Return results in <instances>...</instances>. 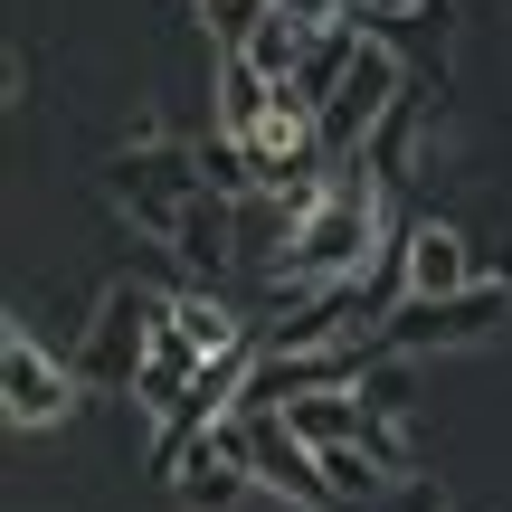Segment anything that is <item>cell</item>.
Returning a JSON list of instances; mask_svg holds the SVG:
<instances>
[{
    "instance_id": "6da1fadb",
    "label": "cell",
    "mask_w": 512,
    "mask_h": 512,
    "mask_svg": "<svg viewBox=\"0 0 512 512\" xmlns=\"http://www.w3.org/2000/svg\"><path fill=\"white\" fill-rule=\"evenodd\" d=\"M380 190H370V171L361 162H342L332 171V200H323V219L304 228L285 256H275V294H304V285H342V275H370V256H380Z\"/></svg>"
},
{
    "instance_id": "7a4b0ae2",
    "label": "cell",
    "mask_w": 512,
    "mask_h": 512,
    "mask_svg": "<svg viewBox=\"0 0 512 512\" xmlns=\"http://www.w3.org/2000/svg\"><path fill=\"white\" fill-rule=\"evenodd\" d=\"M503 332H512V275H475L465 294H399V304L380 313V332H370V342L427 361V351L503 342Z\"/></svg>"
},
{
    "instance_id": "3957f363",
    "label": "cell",
    "mask_w": 512,
    "mask_h": 512,
    "mask_svg": "<svg viewBox=\"0 0 512 512\" xmlns=\"http://www.w3.org/2000/svg\"><path fill=\"white\" fill-rule=\"evenodd\" d=\"M209 190V171H200V143H114V162H105V200L124 209L143 238H162L171 247V228H181V209Z\"/></svg>"
},
{
    "instance_id": "277c9868",
    "label": "cell",
    "mask_w": 512,
    "mask_h": 512,
    "mask_svg": "<svg viewBox=\"0 0 512 512\" xmlns=\"http://www.w3.org/2000/svg\"><path fill=\"white\" fill-rule=\"evenodd\" d=\"M162 313H171V294H152V285H133V275H114V285L95 294V313H86V342H76L86 389L133 399V380H143V351H152V332H162Z\"/></svg>"
},
{
    "instance_id": "5b68a950",
    "label": "cell",
    "mask_w": 512,
    "mask_h": 512,
    "mask_svg": "<svg viewBox=\"0 0 512 512\" xmlns=\"http://www.w3.org/2000/svg\"><path fill=\"white\" fill-rule=\"evenodd\" d=\"M76 399H86V370L57 361V351L10 313V332H0V408H10V427H29V437H38V427L76 418Z\"/></svg>"
},
{
    "instance_id": "8992f818",
    "label": "cell",
    "mask_w": 512,
    "mask_h": 512,
    "mask_svg": "<svg viewBox=\"0 0 512 512\" xmlns=\"http://www.w3.org/2000/svg\"><path fill=\"white\" fill-rule=\"evenodd\" d=\"M152 465H162V484H171L181 512H238V494H256V465H247V427L238 418L181 437L171 456H152Z\"/></svg>"
},
{
    "instance_id": "52a82bcc",
    "label": "cell",
    "mask_w": 512,
    "mask_h": 512,
    "mask_svg": "<svg viewBox=\"0 0 512 512\" xmlns=\"http://www.w3.org/2000/svg\"><path fill=\"white\" fill-rule=\"evenodd\" d=\"M399 86H408L399 48H389V29H370V48L351 57V76L332 86V105H323V152H332V162H351V152L370 143V124L399 105Z\"/></svg>"
},
{
    "instance_id": "ba28073f",
    "label": "cell",
    "mask_w": 512,
    "mask_h": 512,
    "mask_svg": "<svg viewBox=\"0 0 512 512\" xmlns=\"http://www.w3.org/2000/svg\"><path fill=\"white\" fill-rule=\"evenodd\" d=\"M247 427V465H256V494L294 503V512H342V494H332L323 456H313L304 437L285 427V408H266V418H238Z\"/></svg>"
},
{
    "instance_id": "9c48e42d",
    "label": "cell",
    "mask_w": 512,
    "mask_h": 512,
    "mask_svg": "<svg viewBox=\"0 0 512 512\" xmlns=\"http://www.w3.org/2000/svg\"><path fill=\"white\" fill-rule=\"evenodd\" d=\"M351 162L370 171V190H380V200L418 181V162H427V76H408V86H399V105L370 124V143L351 152Z\"/></svg>"
},
{
    "instance_id": "30bf717a",
    "label": "cell",
    "mask_w": 512,
    "mask_h": 512,
    "mask_svg": "<svg viewBox=\"0 0 512 512\" xmlns=\"http://www.w3.org/2000/svg\"><path fill=\"white\" fill-rule=\"evenodd\" d=\"M389 266H399V294H465L484 275V256L465 247L456 219H418L399 247H389Z\"/></svg>"
},
{
    "instance_id": "8fae6325",
    "label": "cell",
    "mask_w": 512,
    "mask_h": 512,
    "mask_svg": "<svg viewBox=\"0 0 512 512\" xmlns=\"http://www.w3.org/2000/svg\"><path fill=\"white\" fill-rule=\"evenodd\" d=\"M200 361H209V351H200V342H190V332H181V323L162 313V332H152V351H143V380H133V399H143V418H152V427H162L171 408L190 399Z\"/></svg>"
},
{
    "instance_id": "7c38bea8",
    "label": "cell",
    "mask_w": 512,
    "mask_h": 512,
    "mask_svg": "<svg viewBox=\"0 0 512 512\" xmlns=\"http://www.w3.org/2000/svg\"><path fill=\"white\" fill-rule=\"evenodd\" d=\"M171 256H181L190 275H219L228 256H238V200H219V190H200V200L181 209V228H171Z\"/></svg>"
},
{
    "instance_id": "4fadbf2b",
    "label": "cell",
    "mask_w": 512,
    "mask_h": 512,
    "mask_svg": "<svg viewBox=\"0 0 512 512\" xmlns=\"http://www.w3.org/2000/svg\"><path fill=\"white\" fill-rule=\"evenodd\" d=\"M209 95H219V133H238V143L275 114V76H256L238 48H219V76H209Z\"/></svg>"
},
{
    "instance_id": "5bb4252c",
    "label": "cell",
    "mask_w": 512,
    "mask_h": 512,
    "mask_svg": "<svg viewBox=\"0 0 512 512\" xmlns=\"http://www.w3.org/2000/svg\"><path fill=\"white\" fill-rule=\"evenodd\" d=\"M351 399H361L370 418H408V408H418V361L370 342V351H361V370H351Z\"/></svg>"
},
{
    "instance_id": "9a60e30c",
    "label": "cell",
    "mask_w": 512,
    "mask_h": 512,
    "mask_svg": "<svg viewBox=\"0 0 512 512\" xmlns=\"http://www.w3.org/2000/svg\"><path fill=\"white\" fill-rule=\"evenodd\" d=\"M304 48H313V19L275 0V10H266V29H256V38H247L238 57H247L256 76H275V86H294V76H304Z\"/></svg>"
},
{
    "instance_id": "2e32d148",
    "label": "cell",
    "mask_w": 512,
    "mask_h": 512,
    "mask_svg": "<svg viewBox=\"0 0 512 512\" xmlns=\"http://www.w3.org/2000/svg\"><path fill=\"white\" fill-rule=\"evenodd\" d=\"M285 427L313 446V456H323V446H351L361 437V399H351V389H304V399L285 408Z\"/></svg>"
},
{
    "instance_id": "e0dca14e",
    "label": "cell",
    "mask_w": 512,
    "mask_h": 512,
    "mask_svg": "<svg viewBox=\"0 0 512 512\" xmlns=\"http://www.w3.org/2000/svg\"><path fill=\"white\" fill-rule=\"evenodd\" d=\"M200 171H209V190H219V200H256V190H266V171H256V152L238 143V133H219V124L200 133Z\"/></svg>"
},
{
    "instance_id": "ac0fdd59",
    "label": "cell",
    "mask_w": 512,
    "mask_h": 512,
    "mask_svg": "<svg viewBox=\"0 0 512 512\" xmlns=\"http://www.w3.org/2000/svg\"><path fill=\"white\" fill-rule=\"evenodd\" d=\"M323 475H332V494H342V503H389V494H399L389 465L370 456L361 437H351V446H323Z\"/></svg>"
},
{
    "instance_id": "d6986e66",
    "label": "cell",
    "mask_w": 512,
    "mask_h": 512,
    "mask_svg": "<svg viewBox=\"0 0 512 512\" xmlns=\"http://www.w3.org/2000/svg\"><path fill=\"white\" fill-rule=\"evenodd\" d=\"M171 323H181L200 351H238V342H247V323L219 304V294H171Z\"/></svg>"
},
{
    "instance_id": "ffe728a7",
    "label": "cell",
    "mask_w": 512,
    "mask_h": 512,
    "mask_svg": "<svg viewBox=\"0 0 512 512\" xmlns=\"http://www.w3.org/2000/svg\"><path fill=\"white\" fill-rule=\"evenodd\" d=\"M190 10H200V29L219 38V48H247V38L266 29V10H275V0H190Z\"/></svg>"
},
{
    "instance_id": "44dd1931",
    "label": "cell",
    "mask_w": 512,
    "mask_h": 512,
    "mask_svg": "<svg viewBox=\"0 0 512 512\" xmlns=\"http://www.w3.org/2000/svg\"><path fill=\"white\" fill-rule=\"evenodd\" d=\"M427 0H361V19H418Z\"/></svg>"
},
{
    "instance_id": "7402d4cb",
    "label": "cell",
    "mask_w": 512,
    "mask_h": 512,
    "mask_svg": "<svg viewBox=\"0 0 512 512\" xmlns=\"http://www.w3.org/2000/svg\"><path fill=\"white\" fill-rule=\"evenodd\" d=\"M389 512H437V494H427V484H399V494H389Z\"/></svg>"
}]
</instances>
